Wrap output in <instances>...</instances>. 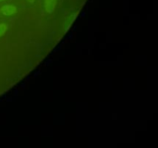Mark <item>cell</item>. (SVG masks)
<instances>
[{"instance_id": "6", "label": "cell", "mask_w": 158, "mask_h": 148, "mask_svg": "<svg viewBox=\"0 0 158 148\" xmlns=\"http://www.w3.org/2000/svg\"><path fill=\"white\" fill-rule=\"evenodd\" d=\"M72 36H73V32L72 33H70V35H69V37H68V38H66V39H72Z\"/></svg>"}, {"instance_id": "4", "label": "cell", "mask_w": 158, "mask_h": 148, "mask_svg": "<svg viewBox=\"0 0 158 148\" xmlns=\"http://www.w3.org/2000/svg\"><path fill=\"white\" fill-rule=\"evenodd\" d=\"M8 29V25L6 23H0V37L2 36Z\"/></svg>"}, {"instance_id": "2", "label": "cell", "mask_w": 158, "mask_h": 148, "mask_svg": "<svg viewBox=\"0 0 158 148\" xmlns=\"http://www.w3.org/2000/svg\"><path fill=\"white\" fill-rule=\"evenodd\" d=\"M57 0H44L45 10L47 13L51 14L54 12L56 6Z\"/></svg>"}, {"instance_id": "8", "label": "cell", "mask_w": 158, "mask_h": 148, "mask_svg": "<svg viewBox=\"0 0 158 148\" xmlns=\"http://www.w3.org/2000/svg\"><path fill=\"white\" fill-rule=\"evenodd\" d=\"M26 1H27L28 2H29V3H33L35 0H26Z\"/></svg>"}, {"instance_id": "9", "label": "cell", "mask_w": 158, "mask_h": 148, "mask_svg": "<svg viewBox=\"0 0 158 148\" xmlns=\"http://www.w3.org/2000/svg\"><path fill=\"white\" fill-rule=\"evenodd\" d=\"M21 86H22V87H23V88H25V86H26V83H23V84H22Z\"/></svg>"}, {"instance_id": "5", "label": "cell", "mask_w": 158, "mask_h": 148, "mask_svg": "<svg viewBox=\"0 0 158 148\" xmlns=\"http://www.w3.org/2000/svg\"><path fill=\"white\" fill-rule=\"evenodd\" d=\"M40 71H38V72H35V74H34V76H38L39 75H40Z\"/></svg>"}, {"instance_id": "1", "label": "cell", "mask_w": 158, "mask_h": 148, "mask_svg": "<svg viewBox=\"0 0 158 148\" xmlns=\"http://www.w3.org/2000/svg\"><path fill=\"white\" fill-rule=\"evenodd\" d=\"M0 12L3 15L6 16H9V15H12L17 12V8L13 5L6 4L2 6L0 9Z\"/></svg>"}, {"instance_id": "3", "label": "cell", "mask_w": 158, "mask_h": 148, "mask_svg": "<svg viewBox=\"0 0 158 148\" xmlns=\"http://www.w3.org/2000/svg\"><path fill=\"white\" fill-rule=\"evenodd\" d=\"M77 13H73L71 15H69V16H67L65 19L64 22V29L65 30H68L69 29V27L71 26V25L73 24L75 19L77 18Z\"/></svg>"}, {"instance_id": "7", "label": "cell", "mask_w": 158, "mask_h": 148, "mask_svg": "<svg viewBox=\"0 0 158 148\" xmlns=\"http://www.w3.org/2000/svg\"><path fill=\"white\" fill-rule=\"evenodd\" d=\"M52 63V60H48V61H47V63H46V66H47V65H49V63Z\"/></svg>"}, {"instance_id": "10", "label": "cell", "mask_w": 158, "mask_h": 148, "mask_svg": "<svg viewBox=\"0 0 158 148\" xmlns=\"http://www.w3.org/2000/svg\"><path fill=\"white\" fill-rule=\"evenodd\" d=\"M4 1H6V0H0V2H4Z\"/></svg>"}]
</instances>
